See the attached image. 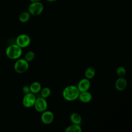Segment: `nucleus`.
Returning a JSON list of instances; mask_svg holds the SVG:
<instances>
[{
    "label": "nucleus",
    "instance_id": "1",
    "mask_svg": "<svg viewBox=\"0 0 132 132\" xmlns=\"http://www.w3.org/2000/svg\"><path fill=\"white\" fill-rule=\"evenodd\" d=\"M79 91L77 87L70 85L65 87L62 92L63 98L68 101H73L78 98Z\"/></svg>",
    "mask_w": 132,
    "mask_h": 132
},
{
    "label": "nucleus",
    "instance_id": "2",
    "mask_svg": "<svg viewBox=\"0 0 132 132\" xmlns=\"http://www.w3.org/2000/svg\"><path fill=\"white\" fill-rule=\"evenodd\" d=\"M22 54V50L16 44L9 45L6 50V56L11 59H17Z\"/></svg>",
    "mask_w": 132,
    "mask_h": 132
},
{
    "label": "nucleus",
    "instance_id": "3",
    "mask_svg": "<svg viewBox=\"0 0 132 132\" xmlns=\"http://www.w3.org/2000/svg\"><path fill=\"white\" fill-rule=\"evenodd\" d=\"M43 10V4L40 2H32L28 7V12L33 15H38Z\"/></svg>",
    "mask_w": 132,
    "mask_h": 132
},
{
    "label": "nucleus",
    "instance_id": "4",
    "mask_svg": "<svg viewBox=\"0 0 132 132\" xmlns=\"http://www.w3.org/2000/svg\"><path fill=\"white\" fill-rule=\"evenodd\" d=\"M14 68L19 73H24L28 68V63L25 59H19L15 62Z\"/></svg>",
    "mask_w": 132,
    "mask_h": 132
},
{
    "label": "nucleus",
    "instance_id": "5",
    "mask_svg": "<svg viewBox=\"0 0 132 132\" xmlns=\"http://www.w3.org/2000/svg\"><path fill=\"white\" fill-rule=\"evenodd\" d=\"M36 97L35 94L31 92L25 94L23 98V105L25 107L29 108L34 106Z\"/></svg>",
    "mask_w": 132,
    "mask_h": 132
},
{
    "label": "nucleus",
    "instance_id": "6",
    "mask_svg": "<svg viewBox=\"0 0 132 132\" xmlns=\"http://www.w3.org/2000/svg\"><path fill=\"white\" fill-rule=\"evenodd\" d=\"M34 106L37 111L42 112L46 110L47 104L45 98L40 97L36 98Z\"/></svg>",
    "mask_w": 132,
    "mask_h": 132
},
{
    "label": "nucleus",
    "instance_id": "7",
    "mask_svg": "<svg viewBox=\"0 0 132 132\" xmlns=\"http://www.w3.org/2000/svg\"><path fill=\"white\" fill-rule=\"evenodd\" d=\"M30 43V37L25 34L19 35L16 39V44L21 48L28 46Z\"/></svg>",
    "mask_w": 132,
    "mask_h": 132
},
{
    "label": "nucleus",
    "instance_id": "8",
    "mask_svg": "<svg viewBox=\"0 0 132 132\" xmlns=\"http://www.w3.org/2000/svg\"><path fill=\"white\" fill-rule=\"evenodd\" d=\"M54 116L53 113L51 111L45 110L42 112L41 115V121L45 124H50L54 120Z\"/></svg>",
    "mask_w": 132,
    "mask_h": 132
},
{
    "label": "nucleus",
    "instance_id": "9",
    "mask_svg": "<svg viewBox=\"0 0 132 132\" xmlns=\"http://www.w3.org/2000/svg\"><path fill=\"white\" fill-rule=\"evenodd\" d=\"M90 87V82L89 79L82 78L78 82L77 88L79 92L88 91Z\"/></svg>",
    "mask_w": 132,
    "mask_h": 132
},
{
    "label": "nucleus",
    "instance_id": "10",
    "mask_svg": "<svg viewBox=\"0 0 132 132\" xmlns=\"http://www.w3.org/2000/svg\"><path fill=\"white\" fill-rule=\"evenodd\" d=\"M127 86L126 80L122 77H120L118 78L115 82V87L118 91H121L124 90Z\"/></svg>",
    "mask_w": 132,
    "mask_h": 132
},
{
    "label": "nucleus",
    "instance_id": "11",
    "mask_svg": "<svg viewBox=\"0 0 132 132\" xmlns=\"http://www.w3.org/2000/svg\"><path fill=\"white\" fill-rule=\"evenodd\" d=\"M78 98L82 102L88 103V102H89L91 100L92 95L88 91L80 92L79 93Z\"/></svg>",
    "mask_w": 132,
    "mask_h": 132
},
{
    "label": "nucleus",
    "instance_id": "12",
    "mask_svg": "<svg viewBox=\"0 0 132 132\" xmlns=\"http://www.w3.org/2000/svg\"><path fill=\"white\" fill-rule=\"evenodd\" d=\"M30 91V92L36 94L40 91L41 89V84L37 81H35L32 82L29 86Z\"/></svg>",
    "mask_w": 132,
    "mask_h": 132
},
{
    "label": "nucleus",
    "instance_id": "13",
    "mask_svg": "<svg viewBox=\"0 0 132 132\" xmlns=\"http://www.w3.org/2000/svg\"><path fill=\"white\" fill-rule=\"evenodd\" d=\"M70 121L73 124H80L81 122V116L77 113H73L71 114Z\"/></svg>",
    "mask_w": 132,
    "mask_h": 132
},
{
    "label": "nucleus",
    "instance_id": "14",
    "mask_svg": "<svg viewBox=\"0 0 132 132\" xmlns=\"http://www.w3.org/2000/svg\"><path fill=\"white\" fill-rule=\"evenodd\" d=\"M95 74V70L93 67H88L85 71V75L86 78L87 79H91L92 78Z\"/></svg>",
    "mask_w": 132,
    "mask_h": 132
},
{
    "label": "nucleus",
    "instance_id": "15",
    "mask_svg": "<svg viewBox=\"0 0 132 132\" xmlns=\"http://www.w3.org/2000/svg\"><path fill=\"white\" fill-rule=\"evenodd\" d=\"M81 131V128L79 124H73L69 126L65 130V132L73 131V132H80Z\"/></svg>",
    "mask_w": 132,
    "mask_h": 132
},
{
    "label": "nucleus",
    "instance_id": "16",
    "mask_svg": "<svg viewBox=\"0 0 132 132\" xmlns=\"http://www.w3.org/2000/svg\"><path fill=\"white\" fill-rule=\"evenodd\" d=\"M30 17V14L29 12L25 11L21 13L19 17V19L20 22L22 23H25L27 22Z\"/></svg>",
    "mask_w": 132,
    "mask_h": 132
},
{
    "label": "nucleus",
    "instance_id": "17",
    "mask_svg": "<svg viewBox=\"0 0 132 132\" xmlns=\"http://www.w3.org/2000/svg\"><path fill=\"white\" fill-rule=\"evenodd\" d=\"M40 91H41V93H40L41 97L44 98L48 97L51 94V90L48 87H45L43 88L41 90H40Z\"/></svg>",
    "mask_w": 132,
    "mask_h": 132
},
{
    "label": "nucleus",
    "instance_id": "18",
    "mask_svg": "<svg viewBox=\"0 0 132 132\" xmlns=\"http://www.w3.org/2000/svg\"><path fill=\"white\" fill-rule=\"evenodd\" d=\"M35 57V53L32 51L27 52L25 55V59L27 61H31Z\"/></svg>",
    "mask_w": 132,
    "mask_h": 132
},
{
    "label": "nucleus",
    "instance_id": "19",
    "mask_svg": "<svg viewBox=\"0 0 132 132\" xmlns=\"http://www.w3.org/2000/svg\"><path fill=\"white\" fill-rule=\"evenodd\" d=\"M116 72L117 75L119 76V77H123L125 75V73H126V70L125 69V68H124L122 66H120L119 67L117 70H116Z\"/></svg>",
    "mask_w": 132,
    "mask_h": 132
},
{
    "label": "nucleus",
    "instance_id": "20",
    "mask_svg": "<svg viewBox=\"0 0 132 132\" xmlns=\"http://www.w3.org/2000/svg\"><path fill=\"white\" fill-rule=\"evenodd\" d=\"M22 90H23V93H24L25 94L30 92V89H29V87H28V86H23V88H22Z\"/></svg>",
    "mask_w": 132,
    "mask_h": 132
},
{
    "label": "nucleus",
    "instance_id": "21",
    "mask_svg": "<svg viewBox=\"0 0 132 132\" xmlns=\"http://www.w3.org/2000/svg\"><path fill=\"white\" fill-rule=\"evenodd\" d=\"M29 1L32 2H40L41 0H29Z\"/></svg>",
    "mask_w": 132,
    "mask_h": 132
},
{
    "label": "nucleus",
    "instance_id": "22",
    "mask_svg": "<svg viewBox=\"0 0 132 132\" xmlns=\"http://www.w3.org/2000/svg\"><path fill=\"white\" fill-rule=\"evenodd\" d=\"M47 1H49V2H55V1H56L57 0H47Z\"/></svg>",
    "mask_w": 132,
    "mask_h": 132
}]
</instances>
